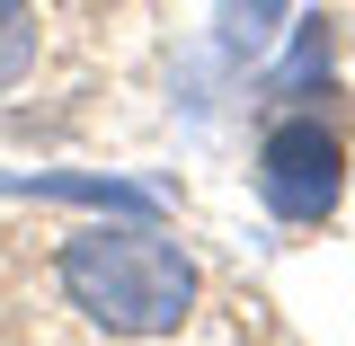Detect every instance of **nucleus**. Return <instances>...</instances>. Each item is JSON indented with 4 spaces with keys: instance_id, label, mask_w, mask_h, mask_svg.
<instances>
[{
    "instance_id": "nucleus-4",
    "label": "nucleus",
    "mask_w": 355,
    "mask_h": 346,
    "mask_svg": "<svg viewBox=\"0 0 355 346\" xmlns=\"http://www.w3.org/2000/svg\"><path fill=\"white\" fill-rule=\"evenodd\" d=\"M36 53H44V18H36V0H0V98L36 71Z\"/></svg>"
},
{
    "instance_id": "nucleus-1",
    "label": "nucleus",
    "mask_w": 355,
    "mask_h": 346,
    "mask_svg": "<svg viewBox=\"0 0 355 346\" xmlns=\"http://www.w3.org/2000/svg\"><path fill=\"white\" fill-rule=\"evenodd\" d=\"M62 320L89 346H187L214 329V284L205 266L151 222H89L62 231V249L44 266Z\"/></svg>"
},
{
    "instance_id": "nucleus-3",
    "label": "nucleus",
    "mask_w": 355,
    "mask_h": 346,
    "mask_svg": "<svg viewBox=\"0 0 355 346\" xmlns=\"http://www.w3.org/2000/svg\"><path fill=\"white\" fill-rule=\"evenodd\" d=\"M284 9H293V0H222L214 9L222 53H231V62H258L266 44H275V27H284Z\"/></svg>"
},
{
    "instance_id": "nucleus-2",
    "label": "nucleus",
    "mask_w": 355,
    "mask_h": 346,
    "mask_svg": "<svg viewBox=\"0 0 355 346\" xmlns=\"http://www.w3.org/2000/svg\"><path fill=\"white\" fill-rule=\"evenodd\" d=\"M258 205L275 222H329L347 205V133L320 116H275L258 133Z\"/></svg>"
}]
</instances>
